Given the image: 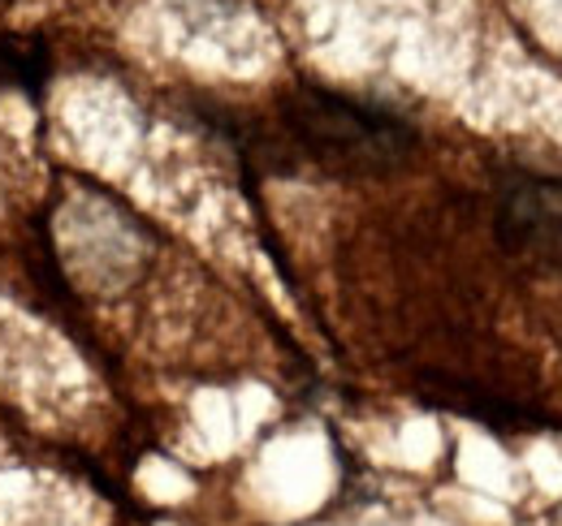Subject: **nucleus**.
<instances>
[{"mask_svg": "<svg viewBox=\"0 0 562 526\" xmlns=\"http://www.w3.org/2000/svg\"><path fill=\"white\" fill-rule=\"evenodd\" d=\"M285 117H290V130L299 134V142L316 160H325L334 169H351V173L390 169L416 147V134L398 117L376 113V108H359L351 100H338L325 91L294 95Z\"/></svg>", "mask_w": 562, "mask_h": 526, "instance_id": "1", "label": "nucleus"}, {"mask_svg": "<svg viewBox=\"0 0 562 526\" xmlns=\"http://www.w3.org/2000/svg\"><path fill=\"white\" fill-rule=\"evenodd\" d=\"M497 238L528 263H562V182L515 178L497 203Z\"/></svg>", "mask_w": 562, "mask_h": 526, "instance_id": "2", "label": "nucleus"}]
</instances>
